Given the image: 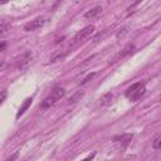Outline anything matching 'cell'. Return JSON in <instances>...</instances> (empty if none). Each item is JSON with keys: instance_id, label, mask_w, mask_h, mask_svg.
Returning <instances> with one entry per match:
<instances>
[{"instance_id": "obj_1", "label": "cell", "mask_w": 161, "mask_h": 161, "mask_svg": "<svg viewBox=\"0 0 161 161\" xmlns=\"http://www.w3.org/2000/svg\"><path fill=\"white\" fill-rule=\"evenodd\" d=\"M94 30H96L94 25H87V26H84L83 29H80L79 31H77L75 35L72 38V40H70V43H69L68 52H72L73 49L78 48L80 44H83V43L94 33Z\"/></svg>"}, {"instance_id": "obj_2", "label": "cell", "mask_w": 161, "mask_h": 161, "mask_svg": "<svg viewBox=\"0 0 161 161\" xmlns=\"http://www.w3.org/2000/svg\"><path fill=\"white\" fill-rule=\"evenodd\" d=\"M65 94V89L63 87H55L39 104L40 109H48L50 107H53L60 98H63V96Z\"/></svg>"}, {"instance_id": "obj_3", "label": "cell", "mask_w": 161, "mask_h": 161, "mask_svg": "<svg viewBox=\"0 0 161 161\" xmlns=\"http://www.w3.org/2000/svg\"><path fill=\"white\" fill-rule=\"evenodd\" d=\"M145 92H146V86H145V83H143V82H136V83L131 84V86L126 89L125 96H126V98H128L130 101L136 102V101H138V99L145 94Z\"/></svg>"}, {"instance_id": "obj_4", "label": "cell", "mask_w": 161, "mask_h": 161, "mask_svg": "<svg viewBox=\"0 0 161 161\" xmlns=\"http://www.w3.org/2000/svg\"><path fill=\"white\" fill-rule=\"evenodd\" d=\"M45 24V18L44 16H38L34 20H30L29 23H26L24 25V31H35L39 30L40 28H43Z\"/></svg>"}, {"instance_id": "obj_5", "label": "cell", "mask_w": 161, "mask_h": 161, "mask_svg": "<svg viewBox=\"0 0 161 161\" xmlns=\"http://www.w3.org/2000/svg\"><path fill=\"white\" fill-rule=\"evenodd\" d=\"M132 137H133L132 133H125V135H122V136L114 137V138H113V142L118 146V150H119V151H123V150L130 145Z\"/></svg>"}, {"instance_id": "obj_6", "label": "cell", "mask_w": 161, "mask_h": 161, "mask_svg": "<svg viewBox=\"0 0 161 161\" xmlns=\"http://www.w3.org/2000/svg\"><path fill=\"white\" fill-rule=\"evenodd\" d=\"M31 57H33V54H31L30 50L25 52V53L19 58V60H18V68H19L20 70H21V69H25V68L29 65V63H30V60H31Z\"/></svg>"}, {"instance_id": "obj_7", "label": "cell", "mask_w": 161, "mask_h": 161, "mask_svg": "<svg viewBox=\"0 0 161 161\" xmlns=\"http://www.w3.org/2000/svg\"><path fill=\"white\" fill-rule=\"evenodd\" d=\"M31 102H33V98H31V97H30V98H26V99L23 102V104L20 106V108H19V111H18V113H16V118H19L20 116H23V114H24V112L30 107Z\"/></svg>"}, {"instance_id": "obj_8", "label": "cell", "mask_w": 161, "mask_h": 161, "mask_svg": "<svg viewBox=\"0 0 161 161\" xmlns=\"http://www.w3.org/2000/svg\"><path fill=\"white\" fill-rule=\"evenodd\" d=\"M101 11H102V8H101V6H96V8L91 9V10H88L87 13H84V18H86V19H92V18L97 16Z\"/></svg>"}, {"instance_id": "obj_9", "label": "cell", "mask_w": 161, "mask_h": 161, "mask_svg": "<svg viewBox=\"0 0 161 161\" xmlns=\"http://www.w3.org/2000/svg\"><path fill=\"white\" fill-rule=\"evenodd\" d=\"M130 26H123V28H121L118 31H117V34H116V38L119 40V39H122V38H125L128 33H130Z\"/></svg>"}, {"instance_id": "obj_10", "label": "cell", "mask_w": 161, "mask_h": 161, "mask_svg": "<svg viewBox=\"0 0 161 161\" xmlns=\"http://www.w3.org/2000/svg\"><path fill=\"white\" fill-rule=\"evenodd\" d=\"M152 148L156 151L161 148V135H156L155 138L152 140Z\"/></svg>"}, {"instance_id": "obj_11", "label": "cell", "mask_w": 161, "mask_h": 161, "mask_svg": "<svg viewBox=\"0 0 161 161\" xmlns=\"http://www.w3.org/2000/svg\"><path fill=\"white\" fill-rule=\"evenodd\" d=\"M112 93H106L102 98H99V106H106V104H108L109 102H111V99H112Z\"/></svg>"}, {"instance_id": "obj_12", "label": "cell", "mask_w": 161, "mask_h": 161, "mask_svg": "<svg viewBox=\"0 0 161 161\" xmlns=\"http://www.w3.org/2000/svg\"><path fill=\"white\" fill-rule=\"evenodd\" d=\"M133 48H135V47H133L132 44H128V45H127V47H126V48L123 49V52L118 54V57H121V58H123L125 55H127V54H130V53H131V52L133 50Z\"/></svg>"}, {"instance_id": "obj_13", "label": "cell", "mask_w": 161, "mask_h": 161, "mask_svg": "<svg viewBox=\"0 0 161 161\" xmlns=\"http://www.w3.org/2000/svg\"><path fill=\"white\" fill-rule=\"evenodd\" d=\"M8 30H9V25L6 23H0V36L5 35L8 33Z\"/></svg>"}, {"instance_id": "obj_14", "label": "cell", "mask_w": 161, "mask_h": 161, "mask_svg": "<svg viewBox=\"0 0 161 161\" xmlns=\"http://www.w3.org/2000/svg\"><path fill=\"white\" fill-rule=\"evenodd\" d=\"M6 96H8V92H6V91H1V92H0V106H1L3 102L6 99Z\"/></svg>"}, {"instance_id": "obj_15", "label": "cell", "mask_w": 161, "mask_h": 161, "mask_svg": "<svg viewBox=\"0 0 161 161\" xmlns=\"http://www.w3.org/2000/svg\"><path fill=\"white\" fill-rule=\"evenodd\" d=\"M94 75H96V73H94V72H93V73H91V74H88V75H87V77H86V78H84L82 82H80V84H84V83H87V82H88V80H91V79H92Z\"/></svg>"}, {"instance_id": "obj_16", "label": "cell", "mask_w": 161, "mask_h": 161, "mask_svg": "<svg viewBox=\"0 0 161 161\" xmlns=\"http://www.w3.org/2000/svg\"><path fill=\"white\" fill-rule=\"evenodd\" d=\"M5 48H6V43H5L4 40H0V53H1V52H4V50H5Z\"/></svg>"}, {"instance_id": "obj_17", "label": "cell", "mask_w": 161, "mask_h": 161, "mask_svg": "<svg viewBox=\"0 0 161 161\" xmlns=\"http://www.w3.org/2000/svg\"><path fill=\"white\" fill-rule=\"evenodd\" d=\"M5 65H6V64H5V62H4V60H0V72L5 68Z\"/></svg>"}, {"instance_id": "obj_18", "label": "cell", "mask_w": 161, "mask_h": 161, "mask_svg": "<svg viewBox=\"0 0 161 161\" xmlns=\"http://www.w3.org/2000/svg\"><path fill=\"white\" fill-rule=\"evenodd\" d=\"M16 157H18V155H16V153H15V155H14V156H11V157H9V158H8V160H13V158H16Z\"/></svg>"}, {"instance_id": "obj_19", "label": "cell", "mask_w": 161, "mask_h": 161, "mask_svg": "<svg viewBox=\"0 0 161 161\" xmlns=\"http://www.w3.org/2000/svg\"><path fill=\"white\" fill-rule=\"evenodd\" d=\"M9 0H0V4H6Z\"/></svg>"}]
</instances>
